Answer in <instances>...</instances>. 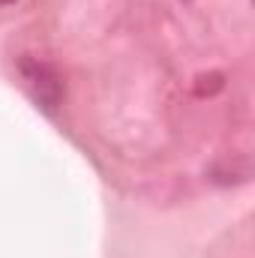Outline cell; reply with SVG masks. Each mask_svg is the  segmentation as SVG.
I'll return each mask as SVG.
<instances>
[{
  "label": "cell",
  "instance_id": "cell-1",
  "mask_svg": "<svg viewBox=\"0 0 255 258\" xmlns=\"http://www.w3.org/2000/svg\"><path fill=\"white\" fill-rule=\"evenodd\" d=\"M21 75L33 93V99L45 108V111H54L63 99V81L60 75L51 69L48 63H39V60H21Z\"/></svg>",
  "mask_w": 255,
  "mask_h": 258
},
{
  "label": "cell",
  "instance_id": "cell-2",
  "mask_svg": "<svg viewBox=\"0 0 255 258\" xmlns=\"http://www.w3.org/2000/svg\"><path fill=\"white\" fill-rule=\"evenodd\" d=\"M222 75L219 72H210V75H198V84H195V93L198 96H213L216 90H222Z\"/></svg>",
  "mask_w": 255,
  "mask_h": 258
},
{
  "label": "cell",
  "instance_id": "cell-3",
  "mask_svg": "<svg viewBox=\"0 0 255 258\" xmlns=\"http://www.w3.org/2000/svg\"><path fill=\"white\" fill-rule=\"evenodd\" d=\"M6 3H15V0H0V6H6Z\"/></svg>",
  "mask_w": 255,
  "mask_h": 258
}]
</instances>
